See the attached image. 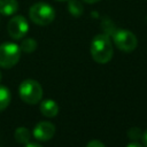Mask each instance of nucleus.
I'll return each instance as SVG.
<instances>
[{
	"instance_id": "f257e3e1",
	"label": "nucleus",
	"mask_w": 147,
	"mask_h": 147,
	"mask_svg": "<svg viewBox=\"0 0 147 147\" xmlns=\"http://www.w3.org/2000/svg\"><path fill=\"white\" fill-rule=\"evenodd\" d=\"M114 53L113 44L107 34H98L91 42V55L98 63H107L111 60Z\"/></svg>"
},
{
	"instance_id": "f03ea898",
	"label": "nucleus",
	"mask_w": 147,
	"mask_h": 147,
	"mask_svg": "<svg viewBox=\"0 0 147 147\" xmlns=\"http://www.w3.org/2000/svg\"><path fill=\"white\" fill-rule=\"evenodd\" d=\"M30 20L38 25H48L55 18V11L53 7L46 2H37L30 7Z\"/></svg>"
},
{
	"instance_id": "7ed1b4c3",
	"label": "nucleus",
	"mask_w": 147,
	"mask_h": 147,
	"mask_svg": "<svg viewBox=\"0 0 147 147\" xmlns=\"http://www.w3.org/2000/svg\"><path fill=\"white\" fill-rule=\"evenodd\" d=\"M18 92L21 99L29 105L38 103L42 96V87L34 79H25L24 82H22Z\"/></svg>"
},
{
	"instance_id": "20e7f679",
	"label": "nucleus",
	"mask_w": 147,
	"mask_h": 147,
	"mask_svg": "<svg viewBox=\"0 0 147 147\" xmlns=\"http://www.w3.org/2000/svg\"><path fill=\"white\" fill-rule=\"evenodd\" d=\"M21 57V48L14 42H3L0 45V67L5 69L13 68Z\"/></svg>"
},
{
	"instance_id": "39448f33",
	"label": "nucleus",
	"mask_w": 147,
	"mask_h": 147,
	"mask_svg": "<svg viewBox=\"0 0 147 147\" xmlns=\"http://www.w3.org/2000/svg\"><path fill=\"white\" fill-rule=\"evenodd\" d=\"M113 39L118 49L127 53L134 51L138 45L137 37L127 30H117L116 32H114Z\"/></svg>"
},
{
	"instance_id": "423d86ee",
	"label": "nucleus",
	"mask_w": 147,
	"mask_h": 147,
	"mask_svg": "<svg viewBox=\"0 0 147 147\" xmlns=\"http://www.w3.org/2000/svg\"><path fill=\"white\" fill-rule=\"evenodd\" d=\"M7 30H8V33H9V36L11 38L21 39V38L25 37V34L28 33V30H29L28 21L23 16H21V15L14 16L8 22Z\"/></svg>"
},
{
	"instance_id": "0eeeda50",
	"label": "nucleus",
	"mask_w": 147,
	"mask_h": 147,
	"mask_svg": "<svg viewBox=\"0 0 147 147\" xmlns=\"http://www.w3.org/2000/svg\"><path fill=\"white\" fill-rule=\"evenodd\" d=\"M54 133H55V126L51 122H39L32 131L33 137L40 141L51 140Z\"/></svg>"
},
{
	"instance_id": "6e6552de",
	"label": "nucleus",
	"mask_w": 147,
	"mask_h": 147,
	"mask_svg": "<svg viewBox=\"0 0 147 147\" xmlns=\"http://www.w3.org/2000/svg\"><path fill=\"white\" fill-rule=\"evenodd\" d=\"M60 108H59V105L52 100V99H47V100H44L41 101L40 103V113L45 116V117H55L59 113Z\"/></svg>"
},
{
	"instance_id": "1a4fd4ad",
	"label": "nucleus",
	"mask_w": 147,
	"mask_h": 147,
	"mask_svg": "<svg viewBox=\"0 0 147 147\" xmlns=\"http://www.w3.org/2000/svg\"><path fill=\"white\" fill-rule=\"evenodd\" d=\"M18 9V2L16 0H0V14L9 16L16 13Z\"/></svg>"
},
{
	"instance_id": "9d476101",
	"label": "nucleus",
	"mask_w": 147,
	"mask_h": 147,
	"mask_svg": "<svg viewBox=\"0 0 147 147\" xmlns=\"http://www.w3.org/2000/svg\"><path fill=\"white\" fill-rule=\"evenodd\" d=\"M30 137H31V132L24 126L17 127L14 132V138L20 144H28L30 140Z\"/></svg>"
},
{
	"instance_id": "9b49d317",
	"label": "nucleus",
	"mask_w": 147,
	"mask_h": 147,
	"mask_svg": "<svg viewBox=\"0 0 147 147\" xmlns=\"http://www.w3.org/2000/svg\"><path fill=\"white\" fill-rule=\"evenodd\" d=\"M10 99H11V95H10V91L8 90V87L0 85V111L5 110L8 107Z\"/></svg>"
},
{
	"instance_id": "f8f14e48",
	"label": "nucleus",
	"mask_w": 147,
	"mask_h": 147,
	"mask_svg": "<svg viewBox=\"0 0 147 147\" xmlns=\"http://www.w3.org/2000/svg\"><path fill=\"white\" fill-rule=\"evenodd\" d=\"M21 51L25 53H32L37 48V41L33 38H25L21 44Z\"/></svg>"
},
{
	"instance_id": "ddd939ff",
	"label": "nucleus",
	"mask_w": 147,
	"mask_h": 147,
	"mask_svg": "<svg viewBox=\"0 0 147 147\" xmlns=\"http://www.w3.org/2000/svg\"><path fill=\"white\" fill-rule=\"evenodd\" d=\"M68 9L75 16H78V15H80L83 13V6L77 0H70L69 5H68Z\"/></svg>"
},
{
	"instance_id": "4468645a",
	"label": "nucleus",
	"mask_w": 147,
	"mask_h": 147,
	"mask_svg": "<svg viewBox=\"0 0 147 147\" xmlns=\"http://www.w3.org/2000/svg\"><path fill=\"white\" fill-rule=\"evenodd\" d=\"M127 134H129V138H130V139H133V140H136V139H141V138H142V132L140 131L139 127H131V129L129 130Z\"/></svg>"
},
{
	"instance_id": "2eb2a0df",
	"label": "nucleus",
	"mask_w": 147,
	"mask_h": 147,
	"mask_svg": "<svg viewBox=\"0 0 147 147\" xmlns=\"http://www.w3.org/2000/svg\"><path fill=\"white\" fill-rule=\"evenodd\" d=\"M87 146L88 147H105V144L101 142V141H98V140H92L90 142H87Z\"/></svg>"
},
{
	"instance_id": "dca6fc26",
	"label": "nucleus",
	"mask_w": 147,
	"mask_h": 147,
	"mask_svg": "<svg viewBox=\"0 0 147 147\" xmlns=\"http://www.w3.org/2000/svg\"><path fill=\"white\" fill-rule=\"evenodd\" d=\"M142 140H144V145H146L147 146V130L142 133V138H141Z\"/></svg>"
},
{
	"instance_id": "f3484780",
	"label": "nucleus",
	"mask_w": 147,
	"mask_h": 147,
	"mask_svg": "<svg viewBox=\"0 0 147 147\" xmlns=\"http://www.w3.org/2000/svg\"><path fill=\"white\" fill-rule=\"evenodd\" d=\"M127 146H138V147H141V144H139V142H130Z\"/></svg>"
},
{
	"instance_id": "a211bd4d",
	"label": "nucleus",
	"mask_w": 147,
	"mask_h": 147,
	"mask_svg": "<svg viewBox=\"0 0 147 147\" xmlns=\"http://www.w3.org/2000/svg\"><path fill=\"white\" fill-rule=\"evenodd\" d=\"M26 146H28V147H38V146H39V144H34V142L30 144V142H28V144H26Z\"/></svg>"
},
{
	"instance_id": "6ab92c4d",
	"label": "nucleus",
	"mask_w": 147,
	"mask_h": 147,
	"mask_svg": "<svg viewBox=\"0 0 147 147\" xmlns=\"http://www.w3.org/2000/svg\"><path fill=\"white\" fill-rule=\"evenodd\" d=\"M83 1H85V2H87V3H94V2H98V1H100V0H83Z\"/></svg>"
},
{
	"instance_id": "aec40b11",
	"label": "nucleus",
	"mask_w": 147,
	"mask_h": 147,
	"mask_svg": "<svg viewBox=\"0 0 147 147\" xmlns=\"http://www.w3.org/2000/svg\"><path fill=\"white\" fill-rule=\"evenodd\" d=\"M1 78H2V76H1V72H0V82H1Z\"/></svg>"
},
{
	"instance_id": "412c9836",
	"label": "nucleus",
	"mask_w": 147,
	"mask_h": 147,
	"mask_svg": "<svg viewBox=\"0 0 147 147\" xmlns=\"http://www.w3.org/2000/svg\"><path fill=\"white\" fill-rule=\"evenodd\" d=\"M56 1H68V0H56Z\"/></svg>"
}]
</instances>
